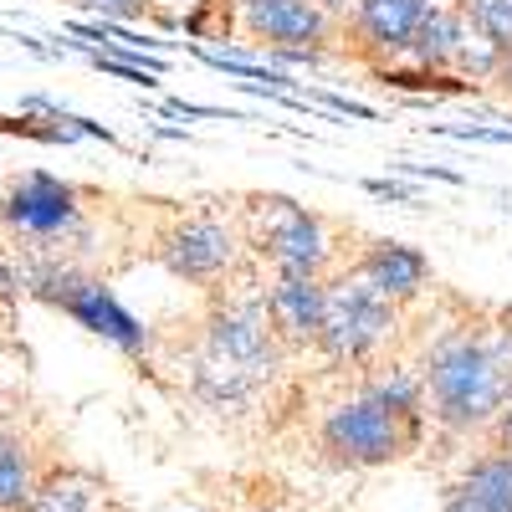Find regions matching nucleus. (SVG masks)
I'll list each match as a JSON object with an SVG mask.
<instances>
[{"label":"nucleus","mask_w":512,"mask_h":512,"mask_svg":"<svg viewBox=\"0 0 512 512\" xmlns=\"http://www.w3.org/2000/svg\"><path fill=\"white\" fill-rule=\"evenodd\" d=\"M420 390L425 415H436L456 436L492 425L512 400V313H502V323H461L436 338L420 369Z\"/></svg>","instance_id":"nucleus-1"},{"label":"nucleus","mask_w":512,"mask_h":512,"mask_svg":"<svg viewBox=\"0 0 512 512\" xmlns=\"http://www.w3.org/2000/svg\"><path fill=\"white\" fill-rule=\"evenodd\" d=\"M16 277H21V292H31L36 303H47V308L77 318L82 328L98 333L103 344H113L118 354L144 359L154 349V333L134 313H128L118 297H113V287L98 272L82 267L77 256H31Z\"/></svg>","instance_id":"nucleus-2"},{"label":"nucleus","mask_w":512,"mask_h":512,"mask_svg":"<svg viewBox=\"0 0 512 512\" xmlns=\"http://www.w3.org/2000/svg\"><path fill=\"white\" fill-rule=\"evenodd\" d=\"M88 190L57 180L47 169L16 175L0 190V231L31 256H62V251H88Z\"/></svg>","instance_id":"nucleus-3"},{"label":"nucleus","mask_w":512,"mask_h":512,"mask_svg":"<svg viewBox=\"0 0 512 512\" xmlns=\"http://www.w3.org/2000/svg\"><path fill=\"white\" fill-rule=\"evenodd\" d=\"M246 241L262 262H272L277 277H323L333 267L328 226L292 195H251Z\"/></svg>","instance_id":"nucleus-4"},{"label":"nucleus","mask_w":512,"mask_h":512,"mask_svg":"<svg viewBox=\"0 0 512 512\" xmlns=\"http://www.w3.org/2000/svg\"><path fill=\"white\" fill-rule=\"evenodd\" d=\"M323 287H328V303H323V323H318L313 349H323L333 364H364L384 338L395 333L400 308L390 297H379L354 267L344 277L323 282Z\"/></svg>","instance_id":"nucleus-5"},{"label":"nucleus","mask_w":512,"mask_h":512,"mask_svg":"<svg viewBox=\"0 0 512 512\" xmlns=\"http://www.w3.org/2000/svg\"><path fill=\"white\" fill-rule=\"evenodd\" d=\"M200 354L231 364L236 374H246L256 390H262L277 374V359H282V344H277L267 308H262V292H221L210 318H205Z\"/></svg>","instance_id":"nucleus-6"},{"label":"nucleus","mask_w":512,"mask_h":512,"mask_svg":"<svg viewBox=\"0 0 512 512\" xmlns=\"http://www.w3.org/2000/svg\"><path fill=\"white\" fill-rule=\"evenodd\" d=\"M323 446L344 466H384L420 446V425H405L400 415L359 395L323 420Z\"/></svg>","instance_id":"nucleus-7"},{"label":"nucleus","mask_w":512,"mask_h":512,"mask_svg":"<svg viewBox=\"0 0 512 512\" xmlns=\"http://www.w3.org/2000/svg\"><path fill=\"white\" fill-rule=\"evenodd\" d=\"M236 256L241 241L221 216H180L154 236V262L190 287H216L221 277H231Z\"/></svg>","instance_id":"nucleus-8"},{"label":"nucleus","mask_w":512,"mask_h":512,"mask_svg":"<svg viewBox=\"0 0 512 512\" xmlns=\"http://www.w3.org/2000/svg\"><path fill=\"white\" fill-rule=\"evenodd\" d=\"M236 21L251 41H262V47L328 52V41H333V21L313 6V0H236Z\"/></svg>","instance_id":"nucleus-9"},{"label":"nucleus","mask_w":512,"mask_h":512,"mask_svg":"<svg viewBox=\"0 0 512 512\" xmlns=\"http://www.w3.org/2000/svg\"><path fill=\"white\" fill-rule=\"evenodd\" d=\"M436 0H354L349 6V26H354V41L359 52L374 57L379 67L405 57L415 26L431 16Z\"/></svg>","instance_id":"nucleus-10"},{"label":"nucleus","mask_w":512,"mask_h":512,"mask_svg":"<svg viewBox=\"0 0 512 512\" xmlns=\"http://www.w3.org/2000/svg\"><path fill=\"white\" fill-rule=\"evenodd\" d=\"M323 303H328L323 277H277V282L262 292L267 323H272V333H277L282 349H308V344H313L318 323H323Z\"/></svg>","instance_id":"nucleus-11"},{"label":"nucleus","mask_w":512,"mask_h":512,"mask_svg":"<svg viewBox=\"0 0 512 512\" xmlns=\"http://www.w3.org/2000/svg\"><path fill=\"white\" fill-rule=\"evenodd\" d=\"M379 297H390L395 308L415 303V297L425 292V282H431V262H425V251L405 246V241H369L359 267H354Z\"/></svg>","instance_id":"nucleus-12"},{"label":"nucleus","mask_w":512,"mask_h":512,"mask_svg":"<svg viewBox=\"0 0 512 512\" xmlns=\"http://www.w3.org/2000/svg\"><path fill=\"white\" fill-rule=\"evenodd\" d=\"M31 512H108V492L93 472H52L36 482Z\"/></svg>","instance_id":"nucleus-13"},{"label":"nucleus","mask_w":512,"mask_h":512,"mask_svg":"<svg viewBox=\"0 0 512 512\" xmlns=\"http://www.w3.org/2000/svg\"><path fill=\"white\" fill-rule=\"evenodd\" d=\"M456 41H461V11H446V6H431L410 36L405 47V62L415 67H436V72H451V57H456Z\"/></svg>","instance_id":"nucleus-14"},{"label":"nucleus","mask_w":512,"mask_h":512,"mask_svg":"<svg viewBox=\"0 0 512 512\" xmlns=\"http://www.w3.org/2000/svg\"><path fill=\"white\" fill-rule=\"evenodd\" d=\"M31 497H36L31 446L16 431H0V512H31Z\"/></svg>","instance_id":"nucleus-15"},{"label":"nucleus","mask_w":512,"mask_h":512,"mask_svg":"<svg viewBox=\"0 0 512 512\" xmlns=\"http://www.w3.org/2000/svg\"><path fill=\"white\" fill-rule=\"evenodd\" d=\"M379 82L395 93H415V98H461V93H477V82H466L456 72H436V67H415V62H384Z\"/></svg>","instance_id":"nucleus-16"},{"label":"nucleus","mask_w":512,"mask_h":512,"mask_svg":"<svg viewBox=\"0 0 512 512\" xmlns=\"http://www.w3.org/2000/svg\"><path fill=\"white\" fill-rule=\"evenodd\" d=\"M364 400L384 405L390 415H400L405 425H420V431H425V390H420V374H410V369L374 374V379L364 384Z\"/></svg>","instance_id":"nucleus-17"},{"label":"nucleus","mask_w":512,"mask_h":512,"mask_svg":"<svg viewBox=\"0 0 512 512\" xmlns=\"http://www.w3.org/2000/svg\"><path fill=\"white\" fill-rule=\"evenodd\" d=\"M461 492L477 497V502H487L492 512H512V456H507V451L482 456L472 472H466Z\"/></svg>","instance_id":"nucleus-18"},{"label":"nucleus","mask_w":512,"mask_h":512,"mask_svg":"<svg viewBox=\"0 0 512 512\" xmlns=\"http://www.w3.org/2000/svg\"><path fill=\"white\" fill-rule=\"evenodd\" d=\"M461 21L502 57H512V0H461Z\"/></svg>","instance_id":"nucleus-19"},{"label":"nucleus","mask_w":512,"mask_h":512,"mask_svg":"<svg viewBox=\"0 0 512 512\" xmlns=\"http://www.w3.org/2000/svg\"><path fill=\"white\" fill-rule=\"evenodd\" d=\"M77 6H88V11H98V21H139V16H149L154 11V0H77Z\"/></svg>","instance_id":"nucleus-20"},{"label":"nucleus","mask_w":512,"mask_h":512,"mask_svg":"<svg viewBox=\"0 0 512 512\" xmlns=\"http://www.w3.org/2000/svg\"><path fill=\"white\" fill-rule=\"evenodd\" d=\"M308 103H318V108H323V113H333V118H359V123H374V118H379L369 103L338 98V93H308Z\"/></svg>","instance_id":"nucleus-21"},{"label":"nucleus","mask_w":512,"mask_h":512,"mask_svg":"<svg viewBox=\"0 0 512 512\" xmlns=\"http://www.w3.org/2000/svg\"><path fill=\"white\" fill-rule=\"evenodd\" d=\"M436 134H446V139H461V144H512V134L507 128H436Z\"/></svg>","instance_id":"nucleus-22"},{"label":"nucleus","mask_w":512,"mask_h":512,"mask_svg":"<svg viewBox=\"0 0 512 512\" xmlns=\"http://www.w3.org/2000/svg\"><path fill=\"white\" fill-rule=\"evenodd\" d=\"M364 195L374 200H395V205H415V185H400V180H364Z\"/></svg>","instance_id":"nucleus-23"},{"label":"nucleus","mask_w":512,"mask_h":512,"mask_svg":"<svg viewBox=\"0 0 512 512\" xmlns=\"http://www.w3.org/2000/svg\"><path fill=\"white\" fill-rule=\"evenodd\" d=\"M400 175H415V180H441V185H461L456 169H441V164H395Z\"/></svg>","instance_id":"nucleus-24"},{"label":"nucleus","mask_w":512,"mask_h":512,"mask_svg":"<svg viewBox=\"0 0 512 512\" xmlns=\"http://www.w3.org/2000/svg\"><path fill=\"white\" fill-rule=\"evenodd\" d=\"M21 292V277H16V267L0 256V308H11V297Z\"/></svg>","instance_id":"nucleus-25"},{"label":"nucleus","mask_w":512,"mask_h":512,"mask_svg":"<svg viewBox=\"0 0 512 512\" xmlns=\"http://www.w3.org/2000/svg\"><path fill=\"white\" fill-rule=\"evenodd\" d=\"M446 512H492V507H487V502H477V497H466V492L456 487V492H451V502H446Z\"/></svg>","instance_id":"nucleus-26"},{"label":"nucleus","mask_w":512,"mask_h":512,"mask_svg":"<svg viewBox=\"0 0 512 512\" xmlns=\"http://www.w3.org/2000/svg\"><path fill=\"white\" fill-rule=\"evenodd\" d=\"M497 446L502 451H512V400L502 405V415H497Z\"/></svg>","instance_id":"nucleus-27"},{"label":"nucleus","mask_w":512,"mask_h":512,"mask_svg":"<svg viewBox=\"0 0 512 512\" xmlns=\"http://www.w3.org/2000/svg\"><path fill=\"white\" fill-rule=\"evenodd\" d=\"M492 82H502V88H507V93H512V57H507V62H502V67H497V77H492Z\"/></svg>","instance_id":"nucleus-28"},{"label":"nucleus","mask_w":512,"mask_h":512,"mask_svg":"<svg viewBox=\"0 0 512 512\" xmlns=\"http://www.w3.org/2000/svg\"><path fill=\"white\" fill-rule=\"evenodd\" d=\"M169 6H195V0H169Z\"/></svg>","instance_id":"nucleus-29"},{"label":"nucleus","mask_w":512,"mask_h":512,"mask_svg":"<svg viewBox=\"0 0 512 512\" xmlns=\"http://www.w3.org/2000/svg\"><path fill=\"white\" fill-rule=\"evenodd\" d=\"M507 134H512V128H507Z\"/></svg>","instance_id":"nucleus-30"},{"label":"nucleus","mask_w":512,"mask_h":512,"mask_svg":"<svg viewBox=\"0 0 512 512\" xmlns=\"http://www.w3.org/2000/svg\"><path fill=\"white\" fill-rule=\"evenodd\" d=\"M507 456H512V451H507Z\"/></svg>","instance_id":"nucleus-31"}]
</instances>
